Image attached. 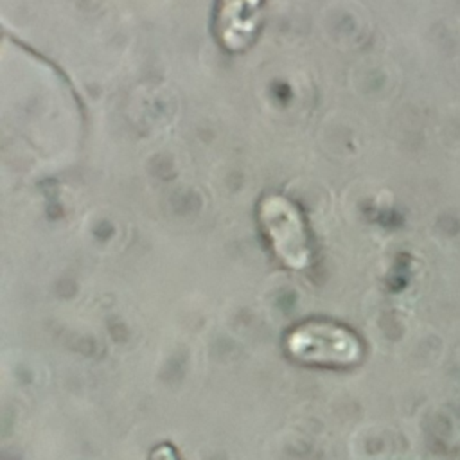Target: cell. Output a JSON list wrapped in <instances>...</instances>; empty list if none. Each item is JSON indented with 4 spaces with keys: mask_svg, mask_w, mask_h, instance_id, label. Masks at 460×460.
<instances>
[{
    "mask_svg": "<svg viewBox=\"0 0 460 460\" xmlns=\"http://www.w3.org/2000/svg\"><path fill=\"white\" fill-rule=\"evenodd\" d=\"M261 221L277 257L293 270H302L309 262L307 235L298 210L291 201L271 196L261 205Z\"/></svg>",
    "mask_w": 460,
    "mask_h": 460,
    "instance_id": "cell-2",
    "label": "cell"
},
{
    "mask_svg": "<svg viewBox=\"0 0 460 460\" xmlns=\"http://www.w3.org/2000/svg\"><path fill=\"white\" fill-rule=\"evenodd\" d=\"M262 0H217L216 5V32L223 47L228 50L244 49L261 20Z\"/></svg>",
    "mask_w": 460,
    "mask_h": 460,
    "instance_id": "cell-3",
    "label": "cell"
},
{
    "mask_svg": "<svg viewBox=\"0 0 460 460\" xmlns=\"http://www.w3.org/2000/svg\"><path fill=\"white\" fill-rule=\"evenodd\" d=\"M291 358L325 367L354 365L361 358L359 340L345 327L332 322H305L286 338Z\"/></svg>",
    "mask_w": 460,
    "mask_h": 460,
    "instance_id": "cell-1",
    "label": "cell"
},
{
    "mask_svg": "<svg viewBox=\"0 0 460 460\" xmlns=\"http://www.w3.org/2000/svg\"><path fill=\"white\" fill-rule=\"evenodd\" d=\"M151 460H176V456H174V453H172L171 447L162 446V447H158V449L153 451Z\"/></svg>",
    "mask_w": 460,
    "mask_h": 460,
    "instance_id": "cell-4",
    "label": "cell"
}]
</instances>
